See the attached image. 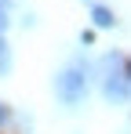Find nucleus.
Masks as SVG:
<instances>
[{
	"mask_svg": "<svg viewBox=\"0 0 131 134\" xmlns=\"http://www.w3.org/2000/svg\"><path fill=\"white\" fill-rule=\"evenodd\" d=\"M98 80H102V98L109 105H124L131 98V76H128V58L120 51H106L98 58Z\"/></svg>",
	"mask_w": 131,
	"mask_h": 134,
	"instance_id": "1",
	"label": "nucleus"
},
{
	"mask_svg": "<svg viewBox=\"0 0 131 134\" xmlns=\"http://www.w3.org/2000/svg\"><path fill=\"white\" fill-rule=\"evenodd\" d=\"M91 62L84 58H73L66 69H58V76H55V94H58V102H62L66 109H77L80 102L87 98V87H91Z\"/></svg>",
	"mask_w": 131,
	"mask_h": 134,
	"instance_id": "2",
	"label": "nucleus"
},
{
	"mask_svg": "<svg viewBox=\"0 0 131 134\" xmlns=\"http://www.w3.org/2000/svg\"><path fill=\"white\" fill-rule=\"evenodd\" d=\"M91 22H95V29H113L117 25V15L109 7H102V4H95L91 7Z\"/></svg>",
	"mask_w": 131,
	"mask_h": 134,
	"instance_id": "3",
	"label": "nucleus"
},
{
	"mask_svg": "<svg viewBox=\"0 0 131 134\" xmlns=\"http://www.w3.org/2000/svg\"><path fill=\"white\" fill-rule=\"evenodd\" d=\"M7 69H11V51L4 44V33H0V76H7Z\"/></svg>",
	"mask_w": 131,
	"mask_h": 134,
	"instance_id": "4",
	"label": "nucleus"
},
{
	"mask_svg": "<svg viewBox=\"0 0 131 134\" xmlns=\"http://www.w3.org/2000/svg\"><path fill=\"white\" fill-rule=\"evenodd\" d=\"M7 22H11V18H7V0H0V33L7 29Z\"/></svg>",
	"mask_w": 131,
	"mask_h": 134,
	"instance_id": "5",
	"label": "nucleus"
},
{
	"mask_svg": "<svg viewBox=\"0 0 131 134\" xmlns=\"http://www.w3.org/2000/svg\"><path fill=\"white\" fill-rule=\"evenodd\" d=\"M80 44H84V47L95 44V33H91V29H84V33H80Z\"/></svg>",
	"mask_w": 131,
	"mask_h": 134,
	"instance_id": "6",
	"label": "nucleus"
},
{
	"mask_svg": "<svg viewBox=\"0 0 131 134\" xmlns=\"http://www.w3.org/2000/svg\"><path fill=\"white\" fill-rule=\"evenodd\" d=\"M0 123H7V109L4 105H0Z\"/></svg>",
	"mask_w": 131,
	"mask_h": 134,
	"instance_id": "7",
	"label": "nucleus"
}]
</instances>
